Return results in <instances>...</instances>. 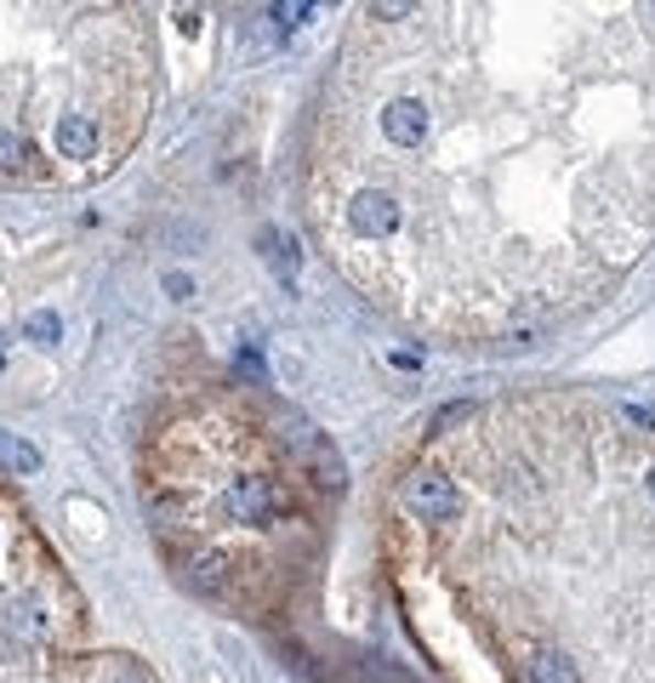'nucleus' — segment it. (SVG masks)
<instances>
[{
	"mask_svg": "<svg viewBox=\"0 0 655 683\" xmlns=\"http://www.w3.org/2000/svg\"><path fill=\"white\" fill-rule=\"evenodd\" d=\"M303 217L376 314L507 342L655 251V0L359 7L319 80Z\"/></svg>",
	"mask_w": 655,
	"mask_h": 683,
	"instance_id": "nucleus-1",
	"label": "nucleus"
},
{
	"mask_svg": "<svg viewBox=\"0 0 655 683\" xmlns=\"http://www.w3.org/2000/svg\"><path fill=\"white\" fill-rule=\"evenodd\" d=\"M376 553L400 649L342 683H655V422L576 388L450 404Z\"/></svg>",
	"mask_w": 655,
	"mask_h": 683,
	"instance_id": "nucleus-2",
	"label": "nucleus"
},
{
	"mask_svg": "<svg viewBox=\"0 0 655 683\" xmlns=\"http://www.w3.org/2000/svg\"><path fill=\"white\" fill-rule=\"evenodd\" d=\"M154 102L143 7H0V183L80 188L138 149Z\"/></svg>",
	"mask_w": 655,
	"mask_h": 683,
	"instance_id": "nucleus-4",
	"label": "nucleus"
},
{
	"mask_svg": "<svg viewBox=\"0 0 655 683\" xmlns=\"http://www.w3.org/2000/svg\"><path fill=\"white\" fill-rule=\"evenodd\" d=\"M337 473L314 467L303 427L234 382L166 393L143 433V512L194 593L245 621L297 609L325 546Z\"/></svg>",
	"mask_w": 655,
	"mask_h": 683,
	"instance_id": "nucleus-3",
	"label": "nucleus"
}]
</instances>
